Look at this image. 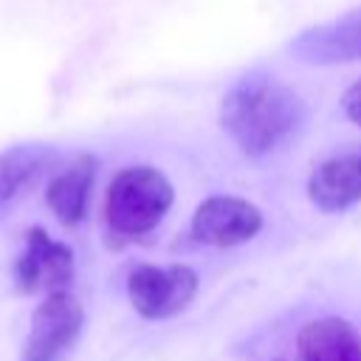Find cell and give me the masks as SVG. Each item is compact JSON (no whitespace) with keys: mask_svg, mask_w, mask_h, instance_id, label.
I'll list each match as a JSON object with an SVG mask.
<instances>
[{"mask_svg":"<svg viewBox=\"0 0 361 361\" xmlns=\"http://www.w3.org/2000/svg\"><path fill=\"white\" fill-rule=\"evenodd\" d=\"M192 237L203 245L231 248L254 240L262 231V214L254 203L231 195L206 197L192 214Z\"/></svg>","mask_w":361,"mask_h":361,"instance_id":"8992f818","label":"cell"},{"mask_svg":"<svg viewBox=\"0 0 361 361\" xmlns=\"http://www.w3.org/2000/svg\"><path fill=\"white\" fill-rule=\"evenodd\" d=\"M288 51L305 65H347L361 59V8L299 31Z\"/></svg>","mask_w":361,"mask_h":361,"instance_id":"52a82bcc","label":"cell"},{"mask_svg":"<svg viewBox=\"0 0 361 361\" xmlns=\"http://www.w3.org/2000/svg\"><path fill=\"white\" fill-rule=\"evenodd\" d=\"M73 251L54 240L42 226L25 231V248L14 262V282L23 293L68 290L73 282Z\"/></svg>","mask_w":361,"mask_h":361,"instance_id":"5b68a950","label":"cell"},{"mask_svg":"<svg viewBox=\"0 0 361 361\" xmlns=\"http://www.w3.org/2000/svg\"><path fill=\"white\" fill-rule=\"evenodd\" d=\"M59 164V152L42 141L14 144L0 152V220L28 197L39 180Z\"/></svg>","mask_w":361,"mask_h":361,"instance_id":"ba28073f","label":"cell"},{"mask_svg":"<svg viewBox=\"0 0 361 361\" xmlns=\"http://www.w3.org/2000/svg\"><path fill=\"white\" fill-rule=\"evenodd\" d=\"M175 200L169 178L149 164L124 166L113 175L104 195V226L116 240H138L149 234Z\"/></svg>","mask_w":361,"mask_h":361,"instance_id":"7a4b0ae2","label":"cell"},{"mask_svg":"<svg viewBox=\"0 0 361 361\" xmlns=\"http://www.w3.org/2000/svg\"><path fill=\"white\" fill-rule=\"evenodd\" d=\"M341 110H344V116H347L353 124L361 127V79L353 82V85L344 90V96H341Z\"/></svg>","mask_w":361,"mask_h":361,"instance_id":"7c38bea8","label":"cell"},{"mask_svg":"<svg viewBox=\"0 0 361 361\" xmlns=\"http://www.w3.org/2000/svg\"><path fill=\"white\" fill-rule=\"evenodd\" d=\"M96 172H99V158L90 155V152H82L62 172H56L48 180L45 203L62 226H79L85 220Z\"/></svg>","mask_w":361,"mask_h":361,"instance_id":"30bf717a","label":"cell"},{"mask_svg":"<svg viewBox=\"0 0 361 361\" xmlns=\"http://www.w3.org/2000/svg\"><path fill=\"white\" fill-rule=\"evenodd\" d=\"M85 324V307L71 290H51L31 316L20 361H59Z\"/></svg>","mask_w":361,"mask_h":361,"instance_id":"277c9868","label":"cell"},{"mask_svg":"<svg viewBox=\"0 0 361 361\" xmlns=\"http://www.w3.org/2000/svg\"><path fill=\"white\" fill-rule=\"evenodd\" d=\"M197 274L189 265H135L127 276V299L135 307L138 316L158 322L169 319L189 307V302L197 296Z\"/></svg>","mask_w":361,"mask_h":361,"instance_id":"3957f363","label":"cell"},{"mask_svg":"<svg viewBox=\"0 0 361 361\" xmlns=\"http://www.w3.org/2000/svg\"><path fill=\"white\" fill-rule=\"evenodd\" d=\"M307 197L322 212H341L361 203V147L322 161L307 178Z\"/></svg>","mask_w":361,"mask_h":361,"instance_id":"9c48e42d","label":"cell"},{"mask_svg":"<svg viewBox=\"0 0 361 361\" xmlns=\"http://www.w3.org/2000/svg\"><path fill=\"white\" fill-rule=\"evenodd\" d=\"M305 124L302 96L265 71L240 76L220 102V127L248 158H265Z\"/></svg>","mask_w":361,"mask_h":361,"instance_id":"6da1fadb","label":"cell"},{"mask_svg":"<svg viewBox=\"0 0 361 361\" xmlns=\"http://www.w3.org/2000/svg\"><path fill=\"white\" fill-rule=\"evenodd\" d=\"M299 361H361V333L338 316L305 322L296 336Z\"/></svg>","mask_w":361,"mask_h":361,"instance_id":"8fae6325","label":"cell"}]
</instances>
